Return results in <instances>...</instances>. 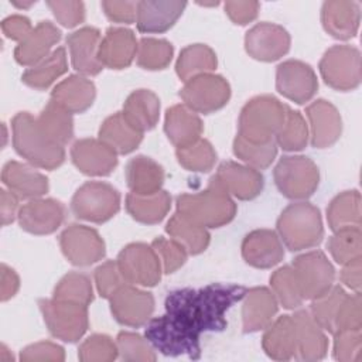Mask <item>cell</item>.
<instances>
[{
  "mask_svg": "<svg viewBox=\"0 0 362 362\" xmlns=\"http://www.w3.org/2000/svg\"><path fill=\"white\" fill-rule=\"evenodd\" d=\"M246 287L212 283L201 288H178L168 293L165 313L150 318L144 337L153 348L167 356H201V335L228 327L226 313L243 300Z\"/></svg>",
  "mask_w": 362,
  "mask_h": 362,
  "instance_id": "cell-1",
  "label": "cell"
},
{
  "mask_svg": "<svg viewBox=\"0 0 362 362\" xmlns=\"http://www.w3.org/2000/svg\"><path fill=\"white\" fill-rule=\"evenodd\" d=\"M177 214L202 228H221L236 215V204L223 187L212 177L206 189L182 194L177 198Z\"/></svg>",
  "mask_w": 362,
  "mask_h": 362,
  "instance_id": "cell-2",
  "label": "cell"
},
{
  "mask_svg": "<svg viewBox=\"0 0 362 362\" xmlns=\"http://www.w3.org/2000/svg\"><path fill=\"white\" fill-rule=\"evenodd\" d=\"M13 146L16 151L31 165L54 170L65 160V148L47 136L28 112L17 113L11 120Z\"/></svg>",
  "mask_w": 362,
  "mask_h": 362,
  "instance_id": "cell-3",
  "label": "cell"
},
{
  "mask_svg": "<svg viewBox=\"0 0 362 362\" xmlns=\"http://www.w3.org/2000/svg\"><path fill=\"white\" fill-rule=\"evenodd\" d=\"M280 240L291 252L310 249L324 238L320 209L308 202H294L283 209L277 219Z\"/></svg>",
  "mask_w": 362,
  "mask_h": 362,
  "instance_id": "cell-4",
  "label": "cell"
},
{
  "mask_svg": "<svg viewBox=\"0 0 362 362\" xmlns=\"http://www.w3.org/2000/svg\"><path fill=\"white\" fill-rule=\"evenodd\" d=\"M288 106L272 95L252 98L240 110L238 134L250 143H267L280 130Z\"/></svg>",
  "mask_w": 362,
  "mask_h": 362,
  "instance_id": "cell-5",
  "label": "cell"
},
{
  "mask_svg": "<svg viewBox=\"0 0 362 362\" xmlns=\"http://www.w3.org/2000/svg\"><path fill=\"white\" fill-rule=\"evenodd\" d=\"M279 191L290 199H305L311 197L320 182L317 164L305 156H284L273 171Z\"/></svg>",
  "mask_w": 362,
  "mask_h": 362,
  "instance_id": "cell-6",
  "label": "cell"
},
{
  "mask_svg": "<svg viewBox=\"0 0 362 362\" xmlns=\"http://www.w3.org/2000/svg\"><path fill=\"white\" fill-rule=\"evenodd\" d=\"M71 209L79 219L103 223L120 209V194L107 182L88 181L72 197Z\"/></svg>",
  "mask_w": 362,
  "mask_h": 362,
  "instance_id": "cell-7",
  "label": "cell"
},
{
  "mask_svg": "<svg viewBox=\"0 0 362 362\" xmlns=\"http://www.w3.org/2000/svg\"><path fill=\"white\" fill-rule=\"evenodd\" d=\"M44 322L52 337L65 342H76L88 329V307L57 298L38 301Z\"/></svg>",
  "mask_w": 362,
  "mask_h": 362,
  "instance_id": "cell-8",
  "label": "cell"
},
{
  "mask_svg": "<svg viewBox=\"0 0 362 362\" xmlns=\"http://www.w3.org/2000/svg\"><path fill=\"white\" fill-rule=\"evenodd\" d=\"M324 82L335 90H352L361 83V52L352 45H334L320 61Z\"/></svg>",
  "mask_w": 362,
  "mask_h": 362,
  "instance_id": "cell-9",
  "label": "cell"
},
{
  "mask_svg": "<svg viewBox=\"0 0 362 362\" xmlns=\"http://www.w3.org/2000/svg\"><path fill=\"white\" fill-rule=\"evenodd\" d=\"M180 98L192 112L208 115L229 102L230 86L221 75L204 74L187 81L180 90Z\"/></svg>",
  "mask_w": 362,
  "mask_h": 362,
  "instance_id": "cell-10",
  "label": "cell"
},
{
  "mask_svg": "<svg viewBox=\"0 0 362 362\" xmlns=\"http://www.w3.org/2000/svg\"><path fill=\"white\" fill-rule=\"evenodd\" d=\"M291 267L303 300H314L334 286V266L321 250H311L297 256Z\"/></svg>",
  "mask_w": 362,
  "mask_h": 362,
  "instance_id": "cell-11",
  "label": "cell"
},
{
  "mask_svg": "<svg viewBox=\"0 0 362 362\" xmlns=\"http://www.w3.org/2000/svg\"><path fill=\"white\" fill-rule=\"evenodd\" d=\"M116 262L130 284L153 287L161 279V262L154 249L146 243L137 242L124 246Z\"/></svg>",
  "mask_w": 362,
  "mask_h": 362,
  "instance_id": "cell-12",
  "label": "cell"
},
{
  "mask_svg": "<svg viewBox=\"0 0 362 362\" xmlns=\"http://www.w3.org/2000/svg\"><path fill=\"white\" fill-rule=\"evenodd\" d=\"M59 246L74 266H90L99 262L105 253V242L96 229L72 223L59 236Z\"/></svg>",
  "mask_w": 362,
  "mask_h": 362,
  "instance_id": "cell-13",
  "label": "cell"
},
{
  "mask_svg": "<svg viewBox=\"0 0 362 362\" xmlns=\"http://www.w3.org/2000/svg\"><path fill=\"white\" fill-rule=\"evenodd\" d=\"M110 311L115 320L126 327H141L147 324L154 311V297L151 293L126 284L109 298Z\"/></svg>",
  "mask_w": 362,
  "mask_h": 362,
  "instance_id": "cell-14",
  "label": "cell"
},
{
  "mask_svg": "<svg viewBox=\"0 0 362 362\" xmlns=\"http://www.w3.org/2000/svg\"><path fill=\"white\" fill-rule=\"evenodd\" d=\"M276 89L284 98L303 105L317 93L318 79L308 64L287 59L276 69Z\"/></svg>",
  "mask_w": 362,
  "mask_h": 362,
  "instance_id": "cell-15",
  "label": "cell"
},
{
  "mask_svg": "<svg viewBox=\"0 0 362 362\" xmlns=\"http://www.w3.org/2000/svg\"><path fill=\"white\" fill-rule=\"evenodd\" d=\"M290 34L286 28L274 23H259L245 35L246 52L263 62L280 59L290 49Z\"/></svg>",
  "mask_w": 362,
  "mask_h": 362,
  "instance_id": "cell-16",
  "label": "cell"
},
{
  "mask_svg": "<svg viewBox=\"0 0 362 362\" xmlns=\"http://www.w3.org/2000/svg\"><path fill=\"white\" fill-rule=\"evenodd\" d=\"M66 216V208L61 201L52 198H34L18 211L21 229L33 235H49L55 232Z\"/></svg>",
  "mask_w": 362,
  "mask_h": 362,
  "instance_id": "cell-17",
  "label": "cell"
},
{
  "mask_svg": "<svg viewBox=\"0 0 362 362\" xmlns=\"http://www.w3.org/2000/svg\"><path fill=\"white\" fill-rule=\"evenodd\" d=\"M71 158L75 167L95 177L109 175L117 165V153L100 139H79L71 147Z\"/></svg>",
  "mask_w": 362,
  "mask_h": 362,
  "instance_id": "cell-18",
  "label": "cell"
},
{
  "mask_svg": "<svg viewBox=\"0 0 362 362\" xmlns=\"http://www.w3.org/2000/svg\"><path fill=\"white\" fill-rule=\"evenodd\" d=\"M214 177L229 195L242 201L256 198L264 187V178L259 170L235 161H223Z\"/></svg>",
  "mask_w": 362,
  "mask_h": 362,
  "instance_id": "cell-19",
  "label": "cell"
},
{
  "mask_svg": "<svg viewBox=\"0 0 362 362\" xmlns=\"http://www.w3.org/2000/svg\"><path fill=\"white\" fill-rule=\"evenodd\" d=\"M310 120L308 137L315 148H327L338 141L342 133V119L338 109L325 99H317L305 109Z\"/></svg>",
  "mask_w": 362,
  "mask_h": 362,
  "instance_id": "cell-20",
  "label": "cell"
},
{
  "mask_svg": "<svg viewBox=\"0 0 362 362\" xmlns=\"http://www.w3.org/2000/svg\"><path fill=\"white\" fill-rule=\"evenodd\" d=\"M100 31L95 27H82L66 37L71 62L75 71L82 75H98L103 65L99 61Z\"/></svg>",
  "mask_w": 362,
  "mask_h": 362,
  "instance_id": "cell-21",
  "label": "cell"
},
{
  "mask_svg": "<svg viewBox=\"0 0 362 362\" xmlns=\"http://www.w3.org/2000/svg\"><path fill=\"white\" fill-rule=\"evenodd\" d=\"M242 256L245 262L253 267L270 269L283 260L284 249L274 230L256 229L245 236L242 242Z\"/></svg>",
  "mask_w": 362,
  "mask_h": 362,
  "instance_id": "cell-22",
  "label": "cell"
},
{
  "mask_svg": "<svg viewBox=\"0 0 362 362\" xmlns=\"http://www.w3.org/2000/svg\"><path fill=\"white\" fill-rule=\"evenodd\" d=\"M139 42L132 30L110 27L99 45V61L110 69L127 68L137 55Z\"/></svg>",
  "mask_w": 362,
  "mask_h": 362,
  "instance_id": "cell-23",
  "label": "cell"
},
{
  "mask_svg": "<svg viewBox=\"0 0 362 362\" xmlns=\"http://www.w3.org/2000/svg\"><path fill=\"white\" fill-rule=\"evenodd\" d=\"M361 21V7L356 1L328 0L321 8L324 30L337 40H349L356 35Z\"/></svg>",
  "mask_w": 362,
  "mask_h": 362,
  "instance_id": "cell-24",
  "label": "cell"
},
{
  "mask_svg": "<svg viewBox=\"0 0 362 362\" xmlns=\"http://www.w3.org/2000/svg\"><path fill=\"white\" fill-rule=\"evenodd\" d=\"M61 40V30L51 21H40L33 31L14 49V58L20 65L34 66L45 59L52 47Z\"/></svg>",
  "mask_w": 362,
  "mask_h": 362,
  "instance_id": "cell-25",
  "label": "cell"
},
{
  "mask_svg": "<svg viewBox=\"0 0 362 362\" xmlns=\"http://www.w3.org/2000/svg\"><path fill=\"white\" fill-rule=\"evenodd\" d=\"M296 327V359L320 361L327 355L328 339L310 311L300 310L293 315Z\"/></svg>",
  "mask_w": 362,
  "mask_h": 362,
  "instance_id": "cell-26",
  "label": "cell"
},
{
  "mask_svg": "<svg viewBox=\"0 0 362 362\" xmlns=\"http://www.w3.org/2000/svg\"><path fill=\"white\" fill-rule=\"evenodd\" d=\"M279 301L267 287H252L246 290L242 305V324L245 332L264 329L274 318Z\"/></svg>",
  "mask_w": 362,
  "mask_h": 362,
  "instance_id": "cell-27",
  "label": "cell"
},
{
  "mask_svg": "<svg viewBox=\"0 0 362 362\" xmlns=\"http://www.w3.org/2000/svg\"><path fill=\"white\" fill-rule=\"evenodd\" d=\"M1 181L18 198H40L49 188L48 178L44 174L28 164L14 160L3 167Z\"/></svg>",
  "mask_w": 362,
  "mask_h": 362,
  "instance_id": "cell-28",
  "label": "cell"
},
{
  "mask_svg": "<svg viewBox=\"0 0 362 362\" xmlns=\"http://www.w3.org/2000/svg\"><path fill=\"white\" fill-rule=\"evenodd\" d=\"M204 126L199 116L185 105H174L165 112L164 132L168 140L182 148L201 139Z\"/></svg>",
  "mask_w": 362,
  "mask_h": 362,
  "instance_id": "cell-29",
  "label": "cell"
},
{
  "mask_svg": "<svg viewBox=\"0 0 362 362\" xmlns=\"http://www.w3.org/2000/svg\"><path fill=\"white\" fill-rule=\"evenodd\" d=\"M185 1H137L136 24L140 33H164L170 30L185 8Z\"/></svg>",
  "mask_w": 362,
  "mask_h": 362,
  "instance_id": "cell-30",
  "label": "cell"
},
{
  "mask_svg": "<svg viewBox=\"0 0 362 362\" xmlns=\"http://www.w3.org/2000/svg\"><path fill=\"white\" fill-rule=\"evenodd\" d=\"M96 96L95 83L83 75H71L55 85L51 99L71 115L88 110Z\"/></svg>",
  "mask_w": 362,
  "mask_h": 362,
  "instance_id": "cell-31",
  "label": "cell"
},
{
  "mask_svg": "<svg viewBox=\"0 0 362 362\" xmlns=\"http://www.w3.org/2000/svg\"><path fill=\"white\" fill-rule=\"evenodd\" d=\"M262 338L263 351L276 361H288L296 358V327L291 315H281L272 321Z\"/></svg>",
  "mask_w": 362,
  "mask_h": 362,
  "instance_id": "cell-32",
  "label": "cell"
},
{
  "mask_svg": "<svg viewBox=\"0 0 362 362\" xmlns=\"http://www.w3.org/2000/svg\"><path fill=\"white\" fill-rule=\"evenodd\" d=\"M122 113L134 129L144 133L158 122L160 99L148 89H137L127 96Z\"/></svg>",
  "mask_w": 362,
  "mask_h": 362,
  "instance_id": "cell-33",
  "label": "cell"
},
{
  "mask_svg": "<svg viewBox=\"0 0 362 362\" xmlns=\"http://www.w3.org/2000/svg\"><path fill=\"white\" fill-rule=\"evenodd\" d=\"M126 181L133 194L150 195L161 189L164 170L153 158L136 156L126 164Z\"/></svg>",
  "mask_w": 362,
  "mask_h": 362,
  "instance_id": "cell-34",
  "label": "cell"
},
{
  "mask_svg": "<svg viewBox=\"0 0 362 362\" xmlns=\"http://www.w3.org/2000/svg\"><path fill=\"white\" fill-rule=\"evenodd\" d=\"M99 139L117 154H129L139 147L143 140V133L134 129L124 119L122 112H117L102 123Z\"/></svg>",
  "mask_w": 362,
  "mask_h": 362,
  "instance_id": "cell-35",
  "label": "cell"
},
{
  "mask_svg": "<svg viewBox=\"0 0 362 362\" xmlns=\"http://www.w3.org/2000/svg\"><path fill=\"white\" fill-rule=\"evenodd\" d=\"M171 208V197L167 191L160 189L150 195H126V209L133 219L141 223L154 225L161 222Z\"/></svg>",
  "mask_w": 362,
  "mask_h": 362,
  "instance_id": "cell-36",
  "label": "cell"
},
{
  "mask_svg": "<svg viewBox=\"0 0 362 362\" xmlns=\"http://www.w3.org/2000/svg\"><path fill=\"white\" fill-rule=\"evenodd\" d=\"M218 65L216 54L205 44H191L181 49L175 64V72L184 82L215 71Z\"/></svg>",
  "mask_w": 362,
  "mask_h": 362,
  "instance_id": "cell-37",
  "label": "cell"
},
{
  "mask_svg": "<svg viewBox=\"0 0 362 362\" xmlns=\"http://www.w3.org/2000/svg\"><path fill=\"white\" fill-rule=\"evenodd\" d=\"M66 71H68V62H66L65 48L58 47L45 59L25 69L24 74L21 75V81L30 88L42 90L49 88Z\"/></svg>",
  "mask_w": 362,
  "mask_h": 362,
  "instance_id": "cell-38",
  "label": "cell"
},
{
  "mask_svg": "<svg viewBox=\"0 0 362 362\" xmlns=\"http://www.w3.org/2000/svg\"><path fill=\"white\" fill-rule=\"evenodd\" d=\"M329 228L337 232L346 228H361V194L356 189L338 194L327 208Z\"/></svg>",
  "mask_w": 362,
  "mask_h": 362,
  "instance_id": "cell-39",
  "label": "cell"
},
{
  "mask_svg": "<svg viewBox=\"0 0 362 362\" xmlns=\"http://www.w3.org/2000/svg\"><path fill=\"white\" fill-rule=\"evenodd\" d=\"M37 122L47 136L62 147L68 144L74 136L72 115L52 99H49L47 106L41 110Z\"/></svg>",
  "mask_w": 362,
  "mask_h": 362,
  "instance_id": "cell-40",
  "label": "cell"
},
{
  "mask_svg": "<svg viewBox=\"0 0 362 362\" xmlns=\"http://www.w3.org/2000/svg\"><path fill=\"white\" fill-rule=\"evenodd\" d=\"M165 232L171 239L177 240L188 255H199L209 245V233L205 228L191 223L180 216L177 212L170 218L165 225Z\"/></svg>",
  "mask_w": 362,
  "mask_h": 362,
  "instance_id": "cell-41",
  "label": "cell"
},
{
  "mask_svg": "<svg viewBox=\"0 0 362 362\" xmlns=\"http://www.w3.org/2000/svg\"><path fill=\"white\" fill-rule=\"evenodd\" d=\"M174 47L163 38H141L137 47V64L143 69L158 71L168 66L173 59Z\"/></svg>",
  "mask_w": 362,
  "mask_h": 362,
  "instance_id": "cell-42",
  "label": "cell"
},
{
  "mask_svg": "<svg viewBox=\"0 0 362 362\" xmlns=\"http://www.w3.org/2000/svg\"><path fill=\"white\" fill-rule=\"evenodd\" d=\"M345 297H346V291L341 286H332L327 293L311 300L313 303H311L310 314L322 329L334 334L335 317Z\"/></svg>",
  "mask_w": 362,
  "mask_h": 362,
  "instance_id": "cell-43",
  "label": "cell"
},
{
  "mask_svg": "<svg viewBox=\"0 0 362 362\" xmlns=\"http://www.w3.org/2000/svg\"><path fill=\"white\" fill-rule=\"evenodd\" d=\"M276 144L286 151H300L308 143V126L300 112L287 109L286 119L276 134Z\"/></svg>",
  "mask_w": 362,
  "mask_h": 362,
  "instance_id": "cell-44",
  "label": "cell"
},
{
  "mask_svg": "<svg viewBox=\"0 0 362 362\" xmlns=\"http://www.w3.org/2000/svg\"><path fill=\"white\" fill-rule=\"evenodd\" d=\"M233 154L246 165L263 170L267 168L277 156V144L274 140L267 143H250L239 134L233 140Z\"/></svg>",
  "mask_w": 362,
  "mask_h": 362,
  "instance_id": "cell-45",
  "label": "cell"
},
{
  "mask_svg": "<svg viewBox=\"0 0 362 362\" xmlns=\"http://www.w3.org/2000/svg\"><path fill=\"white\" fill-rule=\"evenodd\" d=\"M332 259L345 264L362 257V233L361 228H346L334 232L327 243Z\"/></svg>",
  "mask_w": 362,
  "mask_h": 362,
  "instance_id": "cell-46",
  "label": "cell"
},
{
  "mask_svg": "<svg viewBox=\"0 0 362 362\" xmlns=\"http://www.w3.org/2000/svg\"><path fill=\"white\" fill-rule=\"evenodd\" d=\"M52 298L89 305L93 301V288L90 279L78 272L65 274L54 288Z\"/></svg>",
  "mask_w": 362,
  "mask_h": 362,
  "instance_id": "cell-47",
  "label": "cell"
},
{
  "mask_svg": "<svg viewBox=\"0 0 362 362\" xmlns=\"http://www.w3.org/2000/svg\"><path fill=\"white\" fill-rule=\"evenodd\" d=\"M175 156L185 170L195 173H206L212 170L216 163V151L205 139H199L191 146L177 148Z\"/></svg>",
  "mask_w": 362,
  "mask_h": 362,
  "instance_id": "cell-48",
  "label": "cell"
},
{
  "mask_svg": "<svg viewBox=\"0 0 362 362\" xmlns=\"http://www.w3.org/2000/svg\"><path fill=\"white\" fill-rule=\"evenodd\" d=\"M270 286L277 301L287 310H294L301 305L303 297L300 294L294 270L291 266H283L270 276Z\"/></svg>",
  "mask_w": 362,
  "mask_h": 362,
  "instance_id": "cell-49",
  "label": "cell"
},
{
  "mask_svg": "<svg viewBox=\"0 0 362 362\" xmlns=\"http://www.w3.org/2000/svg\"><path fill=\"white\" fill-rule=\"evenodd\" d=\"M116 345L119 351V356L123 361L129 362H153L156 361V354L153 345L147 341V338L129 332L122 331L116 338Z\"/></svg>",
  "mask_w": 362,
  "mask_h": 362,
  "instance_id": "cell-50",
  "label": "cell"
},
{
  "mask_svg": "<svg viewBox=\"0 0 362 362\" xmlns=\"http://www.w3.org/2000/svg\"><path fill=\"white\" fill-rule=\"evenodd\" d=\"M119 355L117 345L113 339L103 334L88 337L78 349V356L82 362H110Z\"/></svg>",
  "mask_w": 362,
  "mask_h": 362,
  "instance_id": "cell-51",
  "label": "cell"
},
{
  "mask_svg": "<svg viewBox=\"0 0 362 362\" xmlns=\"http://www.w3.org/2000/svg\"><path fill=\"white\" fill-rule=\"evenodd\" d=\"M151 247L157 253L161 262L163 272L165 274H170L178 270L185 263L188 256V252L184 249V246H181L177 240L171 238L167 239V238L158 236L151 242Z\"/></svg>",
  "mask_w": 362,
  "mask_h": 362,
  "instance_id": "cell-52",
  "label": "cell"
},
{
  "mask_svg": "<svg viewBox=\"0 0 362 362\" xmlns=\"http://www.w3.org/2000/svg\"><path fill=\"white\" fill-rule=\"evenodd\" d=\"M334 358L341 362H359L362 359L361 329H342L334 332Z\"/></svg>",
  "mask_w": 362,
  "mask_h": 362,
  "instance_id": "cell-53",
  "label": "cell"
},
{
  "mask_svg": "<svg viewBox=\"0 0 362 362\" xmlns=\"http://www.w3.org/2000/svg\"><path fill=\"white\" fill-rule=\"evenodd\" d=\"M95 283L98 293L103 298H110L115 291H117L120 287L130 284L124 276L122 274L117 262L107 260L96 267L95 270Z\"/></svg>",
  "mask_w": 362,
  "mask_h": 362,
  "instance_id": "cell-54",
  "label": "cell"
},
{
  "mask_svg": "<svg viewBox=\"0 0 362 362\" xmlns=\"http://www.w3.org/2000/svg\"><path fill=\"white\" fill-rule=\"evenodd\" d=\"M361 293L346 294L338 314L335 317V331L342 329H361L362 328V308H361Z\"/></svg>",
  "mask_w": 362,
  "mask_h": 362,
  "instance_id": "cell-55",
  "label": "cell"
},
{
  "mask_svg": "<svg viewBox=\"0 0 362 362\" xmlns=\"http://www.w3.org/2000/svg\"><path fill=\"white\" fill-rule=\"evenodd\" d=\"M64 359V348L49 341L31 344L25 346L20 354L21 362H62Z\"/></svg>",
  "mask_w": 362,
  "mask_h": 362,
  "instance_id": "cell-56",
  "label": "cell"
},
{
  "mask_svg": "<svg viewBox=\"0 0 362 362\" xmlns=\"http://www.w3.org/2000/svg\"><path fill=\"white\" fill-rule=\"evenodd\" d=\"M47 6L64 27L72 28L85 20V6L82 1H47Z\"/></svg>",
  "mask_w": 362,
  "mask_h": 362,
  "instance_id": "cell-57",
  "label": "cell"
},
{
  "mask_svg": "<svg viewBox=\"0 0 362 362\" xmlns=\"http://www.w3.org/2000/svg\"><path fill=\"white\" fill-rule=\"evenodd\" d=\"M106 17L115 23L132 24L137 17V1H113L105 0L100 3Z\"/></svg>",
  "mask_w": 362,
  "mask_h": 362,
  "instance_id": "cell-58",
  "label": "cell"
},
{
  "mask_svg": "<svg viewBox=\"0 0 362 362\" xmlns=\"http://www.w3.org/2000/svg\"><path fill=\"white\" fill-rule=\"evenodd\" d=\"M223 6L228 17L239 25L252 23L257 17L260 7L257 1H226Z\"/></svg>",
  "mask_w": 362,
  "mask_h": 362,
  "instance_id": "cell-59",
  "label": "cell"
},
{
  "mask_svg": "<svg viewBox=\"0 0 362 362\" xmlns=\"http://www.w3.org/2000/svg\"><path fill=\"white\" fill-rule=\"evenodd\" d=\"M33 25L30 18H27L25 16H20V14H13L6 17L1 21V31L3 34L17 42H21L31 31H33Z\"/></svg>",
  "mask_w": 362,
  "mask_h": 362,
  "instance_id": "cell-60",
  "label": "cell"
},
{
  "mask_svg": "<svg viewBox=\"0 0 362 362\" xmlns=\"http://www.w3.org/2000/svg\"><path fill=\"white\" fill-rule=\"evenodd\" d=\"M361 272H362V257L342 264L339 279L348 288L354 290L355 293H361V284H362Z\"/></svg>",
  "mask_w": 362,
  "mask_h": 362,
  "instance_id": "cell-61",
  "label": "cell"
},
{
  "mask_svg": "<svg viewBox=\"0 0 362 362\" xmlns=\"http://www.w3.org/2000/svg\"><path fill=\"white\" fill-rule=\"evenodd\" d=\"M0 272H1V284H0V297L1 301H7L11 297L16 296V293L20 288V279L17 276V273L8 267L7 264H1L0 266Z\"/></svg>",
  "mask_w": 362,
  "mask_h": 362,
  "instance_id": "cell-62",
  "label": "cell"
},
{
  "mask_svg": "<svg viewBox=\"0 0 362 362\" xmlns=\"http://www.w3.org/2000/svg\"><path fill=\"white\" fill-rule=\"evenodd\" d=\"M1 223L8 225L14 221V218L18 215V197L11 192L10 189H1Z\"/></svg>",
  "mask_w": 362,
  "mask_h": 362,
  "instance_id": "cell-63",
  "label": "cell"
},
{
  "mask_svg": "<svg viewBox=\"0 0 362 362\" xmlns=\"http://www.w3.org/2000/svg\"><path fill=\"white\" fill-rule=\"evenodd\" d=\"M14 6H17V7H20V8H27V7H30V6H33L35 1H11Z\"/></svg>",
  "mask_w": 362,
  "mask_h": 362,
  "instance_id": "cell-64",
  "label": "cell"
}]
</instances>
